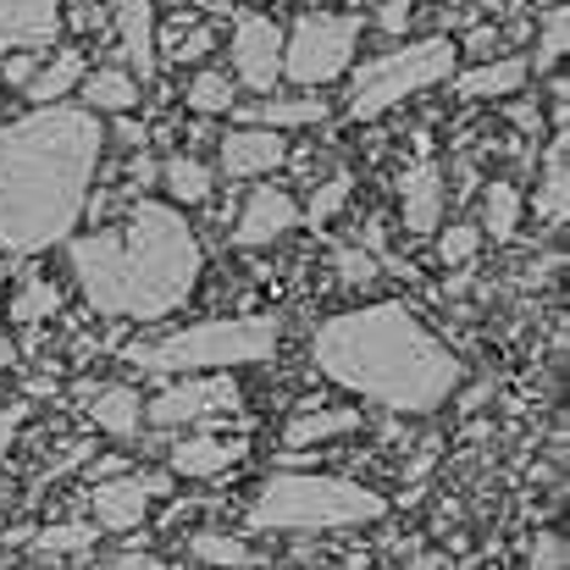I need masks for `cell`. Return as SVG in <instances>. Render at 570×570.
I'll use <instances>...</instances> for the list:
<instances>
[{
  "label": "cell",
  "instance_id": "obj_1",
  "mask_svg": "<svg viewBox=\"0 0 570 570\" xmlns=\"http://www.w3.org/2000/svg\"><path fill=\"white\" fill-rule=\"evenodd\" d=\"M100 122L78 106H39L0 128V255H39L72 238L100 173Z\"/></svg>",
  "mask_w": 570,
  "mask_h": 570
},
{
  "label": "cell",
  "instance_id": "obj_2",
  "mask_svg": "<svg viewBox=\"0 0 570 570\" xmlns=\"http://www.w3.org/2000/svg\"><path fill=\"white\" fill-rule=\"evenodd\" d=\"M311 361L327 382L372 399L382 410H399V415H426V410L449 404L460 387L454 350L438 344L415 322V311L399 299L361 305V311L322 322Z\"/></svg>",
  "mask_w": 570,
  "mask_h": 570
},
{
  "label": "cell",
  "instance_id": "obj_3",
  "mask_svg": "<svg viewBox=\"0 0 570 570\" xmlns=\"http://www.w3.org/2000/svg\"><path fill=\"white\" fill-rule=\"evenodd\" d=\"M67 261H72L83 299L100 316H122V322H161L184 311L199 283L194 227L184 222V210L161 199L134 205L122 227L72 238Z\"/></svg>",
  "mask_w": 570,
  "mask_h": 570
},
{
  "label": "cell",
  "instance_id": "obj_4",
  "mask_svg": "<svg viewBox=\"0 0 570 570\" xmlns=\"http://www.w3.org/2000/svg\"><path fill=\"white\" fill-rule=\"evenodd\" d=\"M387 515L382 493L344 476H294L277 471L249 499V532H350Z\"/></svg>",
  "mask_w": 570,
  "mask_h": 570
},
{
  "label": "cell",
  "instance_id": "obj_5",
  "mask_svg": "<svg viewBox=\"0 0 570 570\" xmlns=\"http://www.w3.org/2000/svg\"><path fill=\"white\" fill-rule=\"evenodd\" d=\"M277 322L272 316H244V322H199L167 338H145L128 344L122 361L139 372H167V377H189V372H222V366H255L277 355Z\"/></svg>",
  "mask_w": 570,
  "mask_h": 570
},
{
  "label": "cell",
  "instance_id": "obj_6",
  "mask_svg": "<svg viewBox=\"0 0 570 570\" xmlns=\"http://www.w3.org/2000/svg\"><path fill=\"white\" fill-rule=\"evenodd\" d=\"M449 72H454V45H449V39L399 45V50H387V56H377L372 67L355 72L350 117H355V122H372V117H382L387 106H399V100H410V95L443 83Z\"/></svg>",
  "mask_w": 570,
  "mask_h": 570
},
{
  "label": "cell",
  "instance_id": "obj_7",
  "mask_svg": "<svg viewBox=\"0 0 570 570\" xmlns=\"http://www.w3.org/2000/svg\"><path fill=\"white\" fill-rule=\"evenodd\" d=\"M361 17L355 11H305L294 22V39L283 45V78L316 89V83H333L350 61H355V45H361Z\"/></svg>",
  "mask_w": 570,
  "mask_h": 570
},
{
  "label": "cell",
  "instance_id": "obj_8",
  "mask_svg": "<svg viewBox=\"0 0 570 570\" xmlns=\"http://www.w3.org/2000/svg\"><path fill=\"white\" fill-rule=\"evenodd\" d=\"M156 493H167V476H156V471H128V465L111 471V476L95 488V499H89L95 527H100V532H139Z\"/></svg>",
  "mask_w": 570,
  "mask_h": 570
},
{
  "label": "cell",
  "instance_id": "obj_9",
  "mask_svg": "<svg viewBox=\"0 0 570 570\" xmlns=\"http://www.w3.org/2000/svg\"><path fill=\"white\" fill-rule=\"evenodd\" d=\"M194 382H173L167 393L150 399V421L156 426H189V421H205V415H227L238 410V382L227 377H205V372H189Z\"/></svg>",
  "mask_w": 570,
  "mask_h": 570
},
{
  "label": "cell",
  "instance_id": "obj_10",
  "mask_svg": "<svg viewBox=\"0 0 570 570\" xmlns=\"http://www.w3.org/2000/svg\"><path fill=\"white\" fill-rule=\"evenodd\" d=\"M233 72H238V83H249L255 95H272V89H277V78H283V33H277L272 17H261V11L238 17Z\"/></svg>",
  "mask_w": 570,
  "mask_h": 570
},
{
  "label": "cell",
  "instance_id": "obj_11",
  "mask_svg": "<svg viewBox=\"0 0 570 570\" xmlns=\"http://www.w3.org/2000/svg\"><path fill=\"white\" fill-rule=\"evenodd\" d=\"M399 205H404V227H410L415 238L438 233V227H443V205H449L443 167H438V161H415V167L399 178Z\"/></svg>",
  "mask_w": 570,
  "mask_h": 570
},
{
  "label": "cell",
  "instance_id": "obj_12",
  "mask_svg": "<svg viewBox=\"0 0 570 570\" xmlns=\"http://www.w3.org/2000/svg\"><path fill=\"white\" fill-rule=\"evenodd\" d=\"M294 222H299V205H294L288 194L283 189H255L249 194V205L238 210L233 244H238V249H266V244H277Z\"/></svg>",
  "mask_w": 570,
  "mask_h": 570
},
{
  "label": "cell",
  "instance_id": "obj_13",
  "mask_svg": "<svg viewBox=\"0 0 570 570\" xmlns=\"http://www.w3.org/2000/svg\"><path fill=\"white\" fill-rule=\"evenodd\" d=\"M61 33V0H0V50H45Z\"/></svg>",
  "mask_w": 570,
  "mask_h": 570
},
{
  "label": "cell",
  "instance_id": "obj_14",
  "mask_svg": "<svg viewBox=\"0 0 570 570\" xmlns=\"http://www.w3.org/2000/svg\"><path fill=\"white\" fill-rule=\"evenodd\" d=\"M288 161V150H283V139H277V128H233L227 139H222V173L227 178H261V173H272V167H283Z\"/></svg>",
  "mask_w": 570,
  "mask_h": 570
},
{
  "label": "cell",
  "instance_id": "obj_15",
  "mask_svg": "<svg viewBox=\"0 0 570 570\" xmlns=\"http://www.w3.org/2000/svg\"><path fill=\"white\" fill-rule=\"evenodd\" d=\"M111 28L128 72H156V0H111Z\"/></svg>",
  "mask_w": 570,
  "mask_h": 570
},
{
  "label": "cell",
  "instance_id": "obj_16",
  "mask_svg": "<svg viewBox=\"0 0 570 570\" xmlns=\"http://www.w3.org/2000/svg\"><path fill=\"white\" fill-rule=\"evenodd\" d=\"M249 454V443H238V438H210V432H199V438H184L178 449H173V476H189V482H210V476H222L227 465H238Z\"/></svg>",
  "mask_w": 570,
  "mask_h": 570
},
{
  "label": "cell",
  "instance_id": "obj_17",
  "mask_svg": "<svg viewBox=\"0 0 570 570\" xmlns=\"http://www.w3.org/2000/svg\"><path fill=\"white\" fill-rule=\"evenodd\" d=\"M527 61L521 56H499V61H482V67H471V72H460L454 78V89H460V100H493V95H515L521 83H527Z\"/></svg>",
  "mask_w": 570,
  "mask_h": 570
},
{
  "label": "cell",
  "instance_id": "obj_18",
  "mask_svg": "<svg viewBox=\"0 0 570 570\" xmlns=\"http://www.w3.org/2000/svg\"><path fill=\"white\" fill-rule=\"evenodd\" d=\"M570 145H566V122H560V139L543 150V184L532 194V210L543 216V222H566L570 210V167H566Z\"/></svg>",
  "mask_w": 570,
  "mask_h": 570
},
{
  "label": "cell",
  "instance_id": "obj_19",
  "mask_svg": "<svg viewBox=\"0 0 570 570\" xmlns=\"http://www.w3.org/2000/svg\"><path fill=\"white\" fill-rule=\"evenodd\" d=\"M89 421L111 438H139L145 404H139L134 387H100V393H89Z\"/></svg>",
  "mask_w": 570,
  "mask_h": 570
},
{
  "label": "cell",
  "instance_id": "obj_20",
  "mask_svg": "<svg viewBox=\"0 0 570 570\" xmlns=\"http://www.w3.org/2000/svg\"><path fill=\"white\" fill-rule=\"evenodd\" d=\"M83 106L89 111H134L139 106V78L128 67H100L83 78Z\"/></svg>",
  "mask_w": 570,
  "mask_h": 570
},
{
  "label": "cell",
  "instance_id": "obj_21",
  "mask_svg": "<svg viewBox=\"0 0 570 570\" xmlns=\"http://www.w3.org/2000/svg\"><path fill=\"white\" fill-rule=\"evenodd\" d=\"M238 117L249 128H316V122H327V106L322 100H255Z\"/></svg>",
  "mask_w": 570,
  "mask_h": 570
},
{
  "label": "cell",
  "instance_id": "obj_22",
  "mask_svg": "<svg viewBox=\"0 0 570 570\" xmlns=\"http://www.w3.org/2000/svg\"><path fill=\"white\" fill-rule=\"evenodd\" d=\"M350 432H361V415H355V410H311V415L288 421L283 443H288V449H311V443H327V438H350Z\"/></svg>",
  "mask_w": 570,
  "mask_h": 570
},
{
  "label": "cell",
  "instance_id": "obj_23",
  "mask_svg": "<svg viewBox=\"0 0 570 570\" xmlns=\"http://www.w3.org/2000/svg\"><path fill=\"white\" fill-rule=\"evenodd\" d=\"M78 78H83V56H78V50H61V56H56L45 72H33L22 89H28V100H33V106H50V100H61Z\"/></svg>",
  "mask_w": 570,
  "mask_h": 570
},
{
  "label": "cell",
  "instance_id": "obj_24",
  "mask_svg": "<svg viewBox=\"0 0 570 570\" xmlns=\"http://www.w3.org/2000/svg\"><path fill=\"white\" fill-rule=\"evenodd\" d=\"M482 227L499 244L515 238V227H521V194H515V184H488V194H482Z\"/></svg>",
  "mask_w": 570,
  "mask_h": 570
},
{
  "label": "cell",
  "instance_id": "obj_25",
  "mask_svg": "<svg viewBox=\"0 0 570 570\" xmlns=\"http://www.w3.org/2000/svg\"><path fill=\"white\" fill-rule=\"evenodd\" d=\"M566 50H570V11H566V0H560V6L543 11V22H538V56L527 67L532 72H554Z\"/></svg>",
  "mask_w": 570,
  "mask_h": 570
},
{
  "label": "cell",
  "instance_id": "obj_26",
  "mask_svg": "<svg viewBox=\"0 0 570 570\" xmlns=\"http://www.w3.org/2000/svg\"><path fill=\"white\" fill-rule=\"evenodd\" d=\"M56 311H61V288H56V283H45V277H33V283H17V294H11V322H17V327L50 322Z\"/></svg>",
  "mask_w": 570,
  "mask_h": 570
},
{
  "label": "cell",
  "instance_id": "obj_27",
  "mask_svg": "<svg viewBox=\"0 0 570 570\" xmlns=\"http://www.w3.org/2000/svg\"><path fill=\"white\" fill-rule=\"evenodd\" d=\"M161 178H167V194H173L178 205H199V199L210 194V173H205V161H194V156H173V161L161 167Z\"/></svg>",
  "mask_w": 570,
  "mask_h": 570
},
{
  "label": "cell",
  "instance_id": "obj_28",
  "mask_svg": "<svg viewBox=\"0 0 570 570\" xmlns=\"http://www.w3.org/2000/svg\"><path fill=\"white\" fill-rule=\"evenodd\" d=\"M161 45H167V56L173 61H205L210 56V45H216V28L210 22H173V28H161Z\"/></svg>",
  "mask_w": 570,
  "mask_h": 570
},
{
  "label": "cell",
  "instance_id": "obj_29",
  "mask_svg": "<svg viewBox=\"0 0 570 570\" xmlns=\"http://www.w3.org/2000/svg\"><path fill=\"white\" fill-rule=\"evenodd\" d=\"M189 106L199 111V117H222V111H233V78H227V72H194Z\"/></svg>",
  "mask_w": 570,
  "mask_h": 570
},
{
  "label": "cell",
  "instance_id": "obj_30",
  "mask_svg": "<svg viewBox=\"0 0 570 570\" xmlns=\"http://www.w3.org/2000/svg\"><path fill=\"white\" fill-rule=\"evenodd\" d=\"M333 272H338L350 288H372L377 272H382V261L372 249H361V244H338V249H333Z\"/></svg>",
  "mask_w": 570,
  "mask_h": 570
},
{
  "label": "cell",
  "instance_id": "obj_31",
  "mask_svg": "<svg viewBox=\"0 0 570 570\" xmlns=\"http://www.w3.org/2000/svg\"><path fill=\"white\" fill-rule=\"evenodd\" d=\"M350 194H355V173H338V178H327L322 189L311 194V205H305V222H316V227H327L344 205H350Z\"/></svg>",
  "mask_w": 570,
  "mask_h": 570
},
{
  "label": "cell",
  "instance_id": "obj_32",
  "mask_svg": "<svg viewBox=\"0 0 570 570\" xmlns=\"http://www.w3.org/2000/svg\"><path fill=\"white\" fill-rule=\"evenodd\" d=\"M194 560L199 566H255V554L238 538H222V532H199L194 538Z\"/></svg>",
  "mask_w": 570,
  "mask_h": 570
},
{
  "label": "cell",
  "instance_id": "obj_33",
  "mask_svg": "<svg viewBox=\"0 0 570 570\" xmlns=\"http://www.w3.org/2000/svg\"><path fill=\"white\" fill-rule=\"evenodd\" d=\"M476 249H482V233H476V227H449V233L438 238V261L454 266V272H471V266H476Z\"/></svg>",
  "mask_w": 570,
  "mask_h": 570
},
{
  "label": "cell",
  "instance_id": "obj_34",
  "mask_svg": "<svg viewBox=\"0 0 570 570\" xmlns=\"http://www.w3.org/2000/svg\"><path fill=\"white\" fill-rule=\"evenodd\" d=\"M95 532H100V527H45V532L33 538V554H89Z\"/></svg>",
  "mask_w": 570,
  "mask_h": 570
},
{
  "label": "cell",
  "instance_id": "obj_35",
  "mask_svg": "<svg viewBox=\"0 0 570 570\" xmlns=\"http://www.w3.org/2000/svg\"><path fill=\"white\" fill-rule=\"evenodd\" d=\"M532 566L538 570H566L570 566V543L560 532H543L538 543H532Z\"/></svg>",
  "mask_w": 570,
  "mask_h": 570
},
{
  "label": "cell",
  "instance_id": "obj_36",
  "mask_svg": "<svg viewBox=\"0 0 570 570\" xmlns=\"http://www.w3.org/2000/svg\"><path fill=\"white\" fill-rule=\"evenodd\" d=\"M377 22H382V28H387V33H399V28L410 22V0H382Z\"/></svg>",
  "mask_w": 570,
  "mask_h": 570
},
{
  "label": "cell",
  "instance_id": "obj_37",
  "mask_svg": "<svg viewBox=\"0 0 570 570\" xmlns=\"http://www.w3.org/2000/svg\"><path fill=\"white\" fill-rule=\"evenodd\" d=\"M17 426H22V404H17V410H0V465H6V454H11Z\"/></svg>",
  "mask_w": 570,
  "mask_h": 570
},
{
  "label": "cell",
  "instance_id": "obj_38",
  "mask_svg": "<svg viewBox=\"0 0 570 570\" xmlns=\"http://www.w3.org/2000/svg\"><path fill=\"white\" fill-rule=\"evenodd\" d=\"M28 56H33V50H22V56H17V61L6 67V83H11V89H22V83L33 78V61H28Z\"/></svg>",
  "mask_w": 570,
  "mask_h": 570
},
{
  "label": "cell",
  "instance_id": "obj_39",
  "mask_svg": "<svg viewBox=\"0 0 570 570\" xmlns=\"http://www.w3.org/2000/svg\"><path fill=\"white\" fill-rule=\"evenodd\" d=\"M510 117H515V128H521V134H538V122H543V117H538V106H532V100H521V106H515V111H510Z\"/></svg>",
  "mask_w": 570,
  "mask_h": 570
},
{
  "label": "cell",
  "instance_id": "obj_40",
  "mask_svg": "<svg viewBox=\"0 0 570 570\" xmlns=\"http://www.w3.org/2000/svg\"><path fill=\"white\" fill-rule=\"evenodd\" d=\"M111 566H122V570H150V566H161V560H150V554H117Z\"/></svg>",
  "mask_w": 570,
  "mask_h": 570
},
{
  "label": "cell",
  "instance_id": "obj_41",
  "mask_svg": "<svg viewBox=\"0 0 570 570\" xmlns=\"http://www.w3.org/2000/svg\"><path fill=\"white\" fill-rule=\"evenodd\" d=\"M471 50H476V56L493 50V28H476V33H471Z\"/></svg>",
  "mask_w": 570,
  "mask_h": 570
},
{
  "label": "cell",
  "instance_id": "obj_42",
  "mask_svg": "<svg viewBox=\"0 0 570 570\" xmlns=\"http://www.w3.org/2000/svg\"><path fill=\"white\" fill-rule=\"evenodd\" d=\"M0 366H17V344H11V333H0Z\"/></svg>",
  "mask_w": 570,
  "mask_h": 570
},
{
  "label": "cell",
  "instance_id": "obj_43",
  "mask_svg": "<svg viewBox=\"0 0 570 570\" xmlns=\"http://www.w3.org/2000/svg\"><path fill=\"white\" fill-rule=\"evenodd\" d=\"M0 387H6V382H0Z\"/></svg>",
  "mask_w": 570,
  "mask_h": 570
}]
</instances>
